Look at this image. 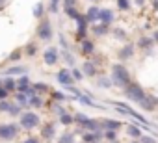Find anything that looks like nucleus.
Wrapping results in <instances>:
<instances>
[{
  "mask_svg": "<svg viewBox=\"0 0 158 143\" xmlns=\"http://www.w3.org/2000/svg\"><path fill=\"white\" fill-rule=\"evenodd\" d=\"M41 123L39 115L35 112H23L19 115V128H24V130H34L37 128Z\"/></svg>",
  "mask_w": 158,
  "mask_h": 143,
  "instance_id": "obj_1",
  "label": "nucleus"
},
{
  "mask_svg": "<svg viewBox=\"0 0 158 143\" xmlns=\"http://www.w3.org/2000/svg\"><path fill=\"white\" fill-rule=\"evenodd\" d=\"M112 82L117 84V86H123V88H127L130 84V73L127 71V67L114 65V69H112Z\"/></svg>",
  "mask_w": 158,
  "mask_h": 143,
  "instance_id": "obj_2",
  "label": "nucleus"
},
{
  "mask_svg": "<svg viewBox=\"0 0 158 143\" xmlns=\"http://www.w3.org/2000/svg\"><path fill=\"white\" fill-rule=\"evenodd\" d=\"M19 134V126L15 123H2L0 125V139L2 141H13Z\"/></svg>",
  "mask_w": 158,
  "mask_h": 143,
  "instance_id": "obj_3",
  "label": "nucleus"
},
{
  "mask_svg": "<svg viewBox=\"0 0 158 143\" xmlns=\"http://www.w3.org/2000/svg\"><path fill=\"white\" fill-rule=\"evenodd\" d=\"M125 95L130 99V100H136V102H141L147 95H145V91L141 89V86H138V84H128L127 88H125Z\"/></svg>",
  "mask_w": 158,
  "mask_h": 143,
  "instance_id": "obj_4",
  "label": "nucleus"
},
{
  "mask_svg": "<svg viewBox=\"0 0 158 143\" xmlns=\"http://www.w3.org/2000/svg\"><path fill=\"white\" fill-rule=\"evenodd\" d=\"M35 34H37V37H39L41 41H50V39H52V35H54V32H52V24H50L47 19H43V21L37 24Z\"/></svg>",
  "mask_w": 158,
  "mask_h": 143,
  "instance_id": "obj_5",
  "label": "nucleus"
},
{
  "mask_svg": "<svg viewBox=\"0 0 158 143\" xmlns=\"http://www.w3.org/2000/svg\"><path fill=\"white\" fill-rule=\"evenodd\" d=\"M58 58H60V52H58L56 47H48V48L43 52V59H45L47 65H54V63L58 61Z\"/></svg>",
  "mask_w": 158,
  "mask_h": 143,
  "instance_id": "obj_6",
  "label": "nucleus"
},
{
  "mask_svg": "<svg viewBox=\"0 0 158 143\" xmlns=\"http://www.w3.org/2000/svg\"><path fill=\"white\" fill-rule=\"evenodd\" d=\"M58 82L61 84V86H73V76H71V71H67V69H61L60 73H58Z\"/></svg>",
  "mask_w": 158,
  "mask_h": 143,
  "instance_id": "obj_7",
  "label": "nucleus"
},
{
  "mask_svg": "<svg viewBox=\"0 0 158 143\" xmlns=\"http://www.w3.org/2000/svg\"><path fill=\"white\" fill-rule=\"evenodd\" d=\"M99 21H101V24H104V26H108V24H112L114 22V11L112 10H99Z\"/></svg>",
  "mask_w": 158,
  "mask_h": 143,
  "instance_id": "obj_8",
  "label": "nucleus"
},
{
  "mask_svg": "<svg viewBox=\"0 0 158 143\" xmlns=\"http://www.w3.org/2000/svg\"><path fill=\"white\" fill-rule=\"evenodd\" d=\"M15 86H17V89L21 91V93H28V89L32 88L30 86V78L24 75V76H21V78H17L15 80Z\"/></svg>",
  "mask_w": 158,
  "mask_h": 143,
  "instance_id": "obj_9",
  "label": "nucleus"
},
{
  "mask_svg": "<svg viewBox=\"0 0 158 143\" xmlns=\"http://www.w3.org/2000/svg\"><path fill=\"white\" fill-rule=\"evenodd\" d=\"M54 136H56L54 125H45V126L41 128V137H43V139H52Z\"/></svg>",
  "mask_w": 158,
  "mask_h": 143,
  "instance_id": "obj_10",
  "label": "nucleus"
},
{
  "mask_svg": "<svg viewBox=\"0 0 158 143\" xmlns=\"http://www.w3.org/2000/svg\"><path fill=\"white\" fill-rule=\"evenodd\" d=\"M6 75L8 76H15V75H26V67H21V65H15V67H10L6 69Z\"/></svg>",
  "mask_w": 158,
  "mask_h": 143,
  "instance_id": "obj_11",
  "label": "nucleus"
},
{
  "mask_svg": "<svg viewBox=\"0 0 158 143\" xmlns=\"http://www.w3.org/2000/svg\"><path fill=\"white\" fill-rule=\"evenodd\" d=\"M82 73H84L86 76H95V73H97V69H95V65H93L91 61H86V63L82 65Z\"/></svg>",
  "mask_w": 158,
  "mask_h": 143,
  "instance_id": "obj_12",
  "label": "nucleus"
},
{
  "mask_svg": "<svg viewBox=\"0 0 158 143\" xmlns=\"http://www.w3.org/2000/svg\"><path fill=\"white\" fill-rule=\"evenodd\" d=\"M86 21L88 22H95V21H99V8H89L88 10V13H86Z\"/></svg>",
  "mask_w": 158,
  "mask_h": 143,
  "instance_id": "obj_13",
  "label": "nucleus"
},
{
  "mask_svg": "<svg viewBox=\"0 0 158 143\" xmlns=\"http://www.w3.org/2000/svg\"><path fill=\"white\" fill-rule=\"evenodd\" d=\"M2 88H4L8 93H11V91H15V89H17V86H15V80H13L11 76H8V78H4V80H2Z\"/></svg>",
  "mask_w": 158,
  "mask_h": 143,
  "instance_id": "obj_14",
  "label": "nucleus"
},
{
  "mask_svg": "<svg viewBox=\"0 0 158 143\" xmlns=\"http://www.w3.org/2000/svg\"><path fill=\"white\" fill-rule=\"evenodd\" d=\"M132 52H134V45H127V47H123V48L119 50V58H121V59H128V58L132 56Z\"/></svg>",
  "mask_w": 158,
  "mask_h": 143,
  "instance_id": "obj_15",
  "label": "nucleus"
},
{
  "mask_svg": "<svg viewBox=\"0 0 158 143\" xmlns=\"http://www.w3.org/2000/svg\"><path fill=\"white\" fill-rule=\"evenodd\" d=\"M156 102H158V100H156L154 97H145V99H143L139 104H141L143 108H149V110H152V108L156 106Z\"/></svg>",
  "mask_w": 158,
  "mask_h": 143,
  "instance_id": "obj_16",
  "label": "nucleus"
},
{
  "mask_svg": "<svg viewBox=\"0 0 158 143\" xmlns=\"http://www.w3.org/2000/svg\"><path fill=\"white\" fill-rule=\"evenodd\" d=\"M101 125H102V126H104L106 130H117V128L121 126V125H119L117 121H112V119H104V121H102Z\"/></svg>",
  "mask_w": 158,
  "mask_h": 143,
  "instance_id": "obj_17",
  "label": "nucleus"
},
{
  "mask_svg": "<svg viewBox=\"0 0 158 143\" xmlns=\"http://www.w3.org/2000/svg\"><path fill=\"white\" fill-rule=\"evenodd\" d=\"M15 100H17V106H26V104H28V95L19 91V93L15 95Z\"/></svg>",
  "mask_w": 158,
  "mask_h": 143,
  "instance_id": "obj_18",
  "label": "nucleus"
},
{
  "mask_svg": "<svg viewBox=\"0 0 158 143\" xmlns=\"http://www.w3.org/2000/svg\"><path fill=\"white\" fill-rule=\"evenodd\" d=\"M101 136H102L101 132H95V134H86V136H84V141H86V143H97Z\"/></svg>",
  "mask_w": 158,
  "mask_h": 143,
  "instance_id": "obj_19",
  "label": "nucleus"
},
{
  "mask_svg": "<svg viewBox=\"0 0 158 143\" xmlns=\"http://www.w3.org/2000/svg\"><path fill=\"white\" fill-rule=\"evenodd\" d=\"M93 48H95V47H93V43H91V41H86V39L82 41V52H84V54H91V52H93Z\"/></svg>",
  "mask_w": 158,
  "mask_h": 143,
  "instance_id": "obj_20",
  "label": "nucleus"
},
{
  "mask_svg": "<svg viewBox=\"0 0 158 143\" xmlns=\"http://www.w3.org/2000/svg\"><path fill=\"white\" fill-rule=\"evenodd\" d=\"M60 121H61V125H71V123H74L73 115H69V113H61V115H60Z\"/></svg>",
  "mask_w": 158,
  "mask_h": 143,
  "instance_id": "obj_21",
  "label": "nucleus"
},
{
  "mask_svg": "<svg viewBox=\"0 0 158 143\" xmlns=\"http://www.w3.org/2000/svg\"><path fill=\"white\" fill-rule=\"evenodd\" d=\"M24 52H26V56H35L37 48H35V45H34V43H28V45H26V48H24Z\"/></svg>",
  "mask_w": 158,
  "mask_h": 143,
  "instance_id": "obj_22",
  "label": "nucleus"
},
{
  "mask_svg": "<svg viewBox=\"0 0 158 143\" xmlns=\"http://www.w3.org/2000/svg\"><path fill=\"white\" fill-rule=\"evenodd\" d=\"M73 141H74V136L73 134H63L58 143H73Z\"/></svg>",
  "mask_w": 158,
  "mask_h": 143,
  "instance_id": "obj_23",
  "label": "nucleus"
},
{
  "mask_svg": "<svg viewBox=\"0 0 158 143\" xmlns=\"http://www.w3.org/2000/svg\"><path fill=\"white\" fill-rule=\"evenodd\" d=\"M128 134H130V136H134V137H139V136H141V132H139V128H138L136 125L128 126Z\"/></svg>",
  "mask_w": 158,
  "mask_h": 143,
  "instance_id": "obj_24",
  "label": "nucleus"
},
{
  "mask_svg": "<svg viewBox=\"0 0 158 143\" xmlns=\"http://www.w3.org/2000/svg\"><path fill=\"white\" fill-rule=\"evenodd\" d=\"M65 13L69 15V17H73V19H78L80 15H78V11L74 10V8H65Z\"/></svg>",
  "mask_w": 158,
  "mask_h": 143,
  "instance_id": "obj_25",
  "label": "nucleus"
},
{
  "mask_svg": "<svg viewBox=\"0 0 158 143\" xmlns=\"http://www.w3.org/2000/svg\"><path fill=\"white\" fill-rule=\"evenodd\" d=\"M34 15H35L37 19H41V17H43V4H41V2L35 6V10H34Z\"/></svg>",
  "mask_w": 158,
  "mask_h": 143,
  "instance_id": "obj_26",
  "label": "nucleus"
},
{
  "mask_svg": "<svg viewBox=\"0 0 158 143\" xmlns=\"http://www.w3.org/2000/svg\"><path fill=\"white\" fill-rule=\"evenodd\" d=\"M106 28H108V26L101 24V26H95V28H93V32H95L97 35H102V34H106Z\"/></svg>",
  "mask_w": 158,
  "mask_h": 143,
  "instance_id": "obj_27",
  "label": "nucleus"
},
{
  "mask_svg": "<svg viewBox=\"0 0 158 143\" xmlns=\"http://www.w3.org/2000/svg\"><path fill=\"white\" fill-rule=\"evenodd\" d=\"M58 4H60V0H50V8H48V11H50V13H56V11H58Z\"/></svg>",
  "mask_w": 158,
  "mask_h": 143,
  "instance_id": "obj_28",
  "label": "nucleus"
},
{
  "mask_svg": "<svg viewBox=\"0 0 158 143\" xmlns=\"http://www.w3.org/2000/svg\"><path fill=\"white\" fill-rule=\"evenodd\" d=\"M21 56H23V52H21V50H15V52H13L11 56H8V59H10V61H17V59L21 58Z\"/></svg>",
  "mask_w": 158,
  "mask_h": 143,
  "instance_id": "obj_29",
  "label": "nucleus"
},
{
  "mask_svg": "<svg viewBox=\"0 0 158 143\" xmlns=\"http://www.w3.org/2000/svg\"><path fill=\"white\" fill-rule=\"evenodd\" d=\"M71 76H73V80H80V78H82V73H80L78 69H73V71H71Z\"/></svg>",
  "mask_w": 158,
  "mask_h": 143,
  "instance_id": "obj_30",
  "label": "nucleus"
},
{
  "mask_svg": "<svg viewBox=\"0 0 158 143\" xmlns=\"http://www.w3.org/2000/svg\"><path fill=\"white\" fill-rule=\"evenodd\" d=\"M97 84H99L101 88H110V86H112V82H110L108 78H101V80H99Z\"/></svg>",
  "mask_w": 158,
  "mask_h": 143,
  "instance_id": "obj_31",
  "label": "nucleus"
},
{
  "mask_svg": "<svg viewBox=\"0 0 158 143\" xmlns=\"http://www.w3.org/2000/svg\"><path fill=\"white\" fill-rule=\"evenodd\" d=\"M117 6H119V10H128V0H117Z\"/></svg>",
  "mask_w": 158,
  "mask_h": 143,
  "instance_id": "obj_32",
  "label": "nucleus"
},
{
  "mask_svg": "<svg viewBox=\"0 0 158 143\" xmlns=\"http://www.w3.org/2000/svg\"><path fill=\"white\" fill-rule=\"evenodd\" d=\"M32 89H34V91H35V93H37V91H47V89H48V88H47V86H45V84H35V86H34V88H32Z\"/></svg>",
  "mask_w": 158,
  "mask_h": 143,
  "instance_id": "obj_33",
  "label": "nucleus"
},
{
  "mask_svg": "<svg viewBox=\"0 0 158 143\" xmlns=\"http://www.w3.org/2000/svg\"><path fill=\"white\" fill-rule=\"evenodd\" d=\"M8 97H10V93H8L4 88H0V100H6Z\"/></svg>",
  "mask_w": 158,
  "mask_h": 143,
  "instance_id": "obj_34",
  "label": "nucleus"
},
{
  "mask_svg": "<svg viewBox=\"0 0 158 143\" xmlns=\"http://www.w3.org/2000/svg\"><path fill=\"white\" fill-rule=\"evenodd\" d=\"M104 136H106L108 139H112V141H115V132H114V130H106V132H104Z\"/></svg>",
  "mask_w": 158,
  "mask_h": 143,
  "instance_id": "obj_35",
  "label": "nucleus"
},
{
  "mask_svg": "<svg viewBox=\"0 0 158 143\" xmlns=\"http://www.w3.org/2000/svg\"><path fill=\"white\" fill-rule=\"evenodd\" d=\"M52 97H54V100H65L67 99L63 93H52Z\"/></svg>",
  "mask_w": 158,
  "mask_h": 143,
  "instance_id": "obj_36",
  "label": "nucleus"
},
{
  "mask_svg": "<svg viewBox=\"0 0 158 143\" xmlns=\"http://www.w3.org/2000/svg\"><path fill=\"white\" fill-rule=\"evenodd\" d=\"M141 143H156V141H154V137H149V136H143V137H141Z\"/></svg>",
  "mask_w": 158,
  "mask_h": 143,
  "instance_id": "obj_37",
  "label": "nucleus"
},
{
  "mask_svg": "<svg viewBox=\"0 0 158 143\" xmlns=\"http://www.w3.org/2000/svg\"><path fill=\"white\" fill-rule=\"evenodd\" d=\"M74 2H76V0H63L65 8H74Z\"/></svg>",
  "mask_w": 158,
  "mask_h": 143,
  "instance_id": "obj_38",
  "label": "nucleus"
},
{
  "mask_svg": "<svg viewBox=\"0 0 158 143\" xmlns=\"http://www.w3.org/2000/svg\"><path fill=\"white\" fill-rule=\"evenodd\" d=\"M23 143H39V139H37V137H26Z\"/></svg>",
  "mask_w": 158,
  "mask_h": 143,
  "instance_id": "obj_39",
  "label": "nucleus"
},
{
  "mask_svg": "<svg viewBox=\"0 0 158 143\" xmlns=\"http://www.w3.org/2000/svg\"><path fill=\"white\" fill-rule=\"evenodd\" d=\"M115 35H117L119 39H123V37H125V32H123V30H115Z\"/></svg>",
  "mask_w": 158,
  "mask_h": 143,
  "instance_id": "obj_40",
  "label": "nucleus"
},
{
  "mask_svg": "<svg viewBox=\"0 0 158 143\" xmlns=\"http://www.w3.org/2000/svg\"><path fill=\"white\" fill-rule=\"evenodd\" d=\"M4 4H6V0H0V10L4 8Z\"/></svg>",
  "mask_w": 158,
  "mask_h": 143,
  "instance_id": "obj_41",
  "label": "nucleus"
},
{
  "mask_svg": "<svg viewBox=\"0 0 158 143\" xmlns=\"http://www.w3.org/2000/svg\"><path fill=\"white\" fill-rule=\"evenodd\" d=\"M0 88H2V80H0Z\"/></svg>",
  "mask_w": 158,
  "mask_h": 143,
  "instance_id": "obj_42",
  "label": "nucleus"
},
{
  "mask_svg": "<svg viewBox=\"0 0 158 143\" xmlns=\"http://www.w3.org/2000/svg\"><path fill=\"white\" fill-rule=\"evenodd\" d=\"M156 39H158V34H156Z\"/></svg>",
  "mask_w": 158,
  "mask_h": 143,
  "instance_id": "obj_43",
  "label": "nucleus"
},
{
  "mask_svg": "<svg viewBox=\"0 0 158 143\" xmlns=\"http://www.w3.org/2000/svg\"><path fill=\"white\" fill-rule=\"evenodd\" d=\"M112 143H117V141H112Z\"/></svg>",
  "mask_w": 158,
  "mask_h": 143,
  "instance_id": "obj_44",
  "label": "nucleus"
},
{
  "mask_svg": "<svg viewBox=\"0 0 158 143\" xmlns=\"http://www.w3.org/2000/svg\"><path fill=\"white\" fill-rule=\"evenodd\" d=\"M132 143H134V141H132ZM136 143H138V141H136Z\"/></svg>",
  "mask_w": 158,
  "mask_h": 143,
  "instance_id": "obj_45",
  "label": "nucleus"
}]
</instances>
